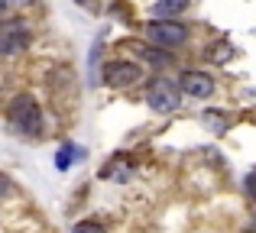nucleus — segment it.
<instances>
[{
    "mask_svg": "<svg viewBox=\"0 0 256 233\" xmlns=\"http://www.w3.org/2000/svg\"><path fill=\"white\" fill-rule=\"evenodd\" d=\"M10 123L16 126L20 133H26V136H36V133L42 130V110H39V104L32 101L30 94H20L16 101L10 104Z\"/></svg>",
    "mask_w": 256,
    "mask_h": 233,
    "instance_id": "f257e3e1",
    "label": "nucleus"
},
{
    "mask_svg": "<svg viewBox=\"0 0 256 233\" xmlns=\"http://www.w3.org/2000/svg\"><path fill=\"white\" fill-rule=\"evenodd\" d=\"M178 101H182V88L172 84V81H166V78H156V81L150 84V91H146V104H150L152 110H162V114L175 110Z\"/></svg>",
    "mask_w": 256,
    "mask_h": 233,
    "instance_id": "f03ea898",
    "label": "nucleus"
},
{
    "mask_svg": "<svg viewBox=\"0 0 256 233\" xmlns=\"http://www.w3.org/2000/svg\"><path fill=\"white\" fill-rule=\"evenodd\" d=\"M30 45V29L23 19H4L0 23V55H16Z\"/></svg>",
    "mask_w": 256,
    "mask_h": 233,
    "instance_id": "7ed1b4c3",
    "label": "nucleus"
},
{
    "mask_svg": "<svg viewBox=\"0 0 256 233\" xmlns=\"http://www.w3.org/2000/svg\"><path fill=\"white\" fill-rule=\"evenodd\" d=\"M146 36L156 45H182L188 39V29L172 19H152V23H146Z\"/></svg>",
    "mask_w": 256,
    "mask_h": 233,
    "instance_id": "20e7f679",
    "label": "nucleus"
},
{
    "mask_svg": "<svg viewBox=\"0 0 256 233\" xmlns=\"http://www.w3.org/2000/svg\"><path fill=\"white\" fill-rule=\"evenodd\" d=\"M140 65L136 62H107L104 65V81L110 88H126V84H136L140 81Z\"/></svg>",
    "mask_w": 256,
    "mask_h": 233,
    "instance_id": "39448f33",
    "label": "nucleus"
},
{
    "mask_svg": "<svg viewBox=\"0 0 256 233\" xmlns=\"http://www.w3.org/2000/svg\"><path fill=\"white\" fill-rule=\"evenodd\" d=\"M178 88L185 91V94H192V97H208L214 91V81H211V75H204V71H185L182 81H178Z\"/></svg>",
    "mask_w": 256,
    "mask_h": 233,
    "instance_id": "423d86ee",
    "label": "nucleus"
},
{
    "mask_svg": "<svg viewBox=\"0 0 256 233\" xmlns=\"http://www.w3.org/2000/svg\"><path fill=\"white\" fill-rule=\"evenodd\" d=\"M188 6V0H159L156 3V16H175Z\"/></svg>",
    "mask_w": 256,
    "mask_h": 233,
    "instance_id": "0eeeda50",
    "label": "nucleus"
},
{
    "mask_svg": "<svg viewBox=\"0 0 256 233\" xmlns=\"http://www.w3.org/2000/svg\"><path fill=\"white\" fill-rule=\"evenodd\" d=\"M133 49H136L140 55L152 58V62H166V55H159V52H156V49H150V45H140V42H133Z\"/></svg>",
    "mask_w": 256,
    "mask_h": 233,
    "instance_id": "6e6552de",
    "label": "nucleus"
},
{
    "mask_svg": "<svg viewBox=\"0 0 256 233\" xmlns=\"http://www.w3.org/2000/svg\"><path fill=\"white\" fill-rule=\"evenodd\" d=\"M72 152H75V146H65V149L58 152V159H56L58 169H68V165H72Z\"/></svg>",
    "mask_w": 256,
    "mask_h": 233,
    "instance_id": "1a4fd4ad",
    "label": "nucleus"
},
{
    "mask_svg": "<svg viewBox=\"0 0 256 233\" xmlns=\"http://www.w3.org/2000/svg\"><path fill=\"white\" fill-rule=\"evenodd\" d=\"M72 233H104V227H100V224H94V221H84V224H78Z\"/></svg>",
    "mask_w": 256,
    "mask_h": 233,
    "instance_id": "9d476101",
    "label": "nucleus"
},
{
    "mask_svg": "<svg viewBox=\"0 0 256 233\" xmlns=\"http://www.w3.org/2000/svg\"><path fill=\"white\" fill-rule=\"evenodd\" d=\"M227 58H230V45L218 42V45H214V62H227Z\"/></svg>",
    "mask_w": 256,
    "mask_h": 233,
    "instance_id": "9b49d317",
    "label": "nucleus"
},
{
    "mask_svg": "<svg viewBox=\"0 0 256 233\" xmlns=\"http://www.w3.org/2000/svg\"><path fill=\"white\" fill-rule=\"evenodd\" d=\"M246 195L256 201V172H250V175H246Z\"/></svg>",
    "mask_w": 256,
    "mask_h": 233,
    "instance_id": "f8f14e48",
    "label": "nucleus"
},
{
    "mask_svg": "<svg viewBox=\"0 0 256 233\" xmlns=\"http://www.w3.org/2000/svg\"><path fill=\"white\" fill-rule=\"evenodd\" d=\"M4 191H6V178L0 175V195H4Z\"/></svg>",
    "mask_w": 256,
    "mask_h": 233,
    "instance_id": "ddd939ff",
    "label": "nucleus"
},
{
    "mask_svg": "<svg viewBox=\"0 0 256 233\" xmlns=\"http://www.w3.org/2000/svg\"><path fill=\"white\" fill-rule=\"evenodd\" d=\"M4 3H10V0H4Z\"/></svg>",
    "mask_w": 256,
    "mask_h": 233,
    "instance_id": "4468645a",
    "label": "nucleus"
}]
</instances>
